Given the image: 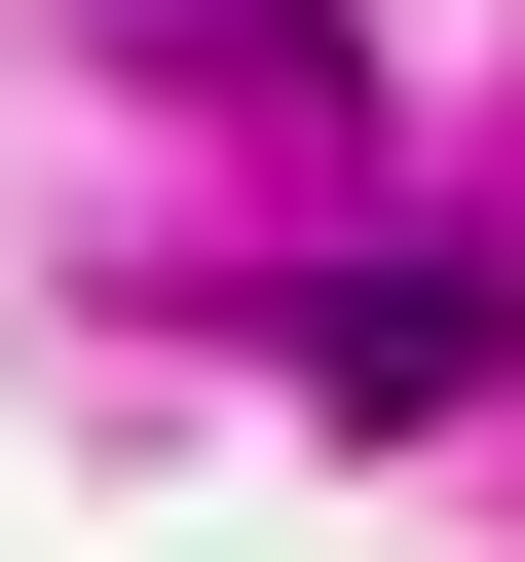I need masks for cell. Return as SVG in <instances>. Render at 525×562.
<instances>
[{
  "label": "cell",
  "mask_w": 525,
  "mask_h": 562,
  "mask_svg": "<svg viewBox=\"0 0 525 562\" xmlns=\"http://www.w3.org/2000/svg\"><path fill=\"white\" fill-rule=\"evenodd\" d=\"M301 413H338V450H413V413H488V301H450V262H376V301H301Z\"/></svg>",
  "instance_id": "cell-1"
}]
</instances>
